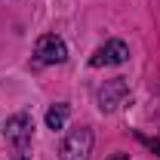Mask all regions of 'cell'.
<instances>
[{
    "label": "cell",
    "mask_w": 160,
    "mask_h": 160,
    "mask_svg": "<svg viewBox=\"0 0 160 160\" xmlns=\"http://www.w3.org/2000/svg\"><path fill=\"white\" fill-rule=\"evenodd\" d=\"M92 129L89 126H77V129H71L65 142H62V151H59V160H89L92 154Z\"/></svg>",
    "instance_id": "3957f363"
},
{
    "label": "cell",
    "mask_w": 160,
    "mask_h": 160,
    "mask_svg": "<svg viewBox=\"0 0 160 160\" xmlns=\"http://www.w3.org/2000/svg\"><path fill=\"white\" fill-rule=\"evenodd\" d=\"M68 117H71V105H68V102H56V105H49V111H46V129H52V132L65 129Z\"/></svg>",
    "instance_id": "8992f818"
},
{
    "label": "cell",
    "mask_w": 160,
    "mask_h": 160,
    "mask_svg": "<svg viewBox=\"0 0 160 160\" xmlns=\"http://www.w3.org/2000/svg\"><path fill=\"white\" fill-rule=\"evenodd\" d=\"M151 145H157V151H160V136H157V142H151Z\"/></svg>",
    "instance_id": "ba28073f"
},
{
    "label": "cell",
    "mask_w": 160,
    "mask_h": 160,
    "mask_svg": "<svg viewBox=\"0 0 160 160\" xmlns=\"http://www.w3.org/2000/svg\"><path fill=\"white\" fill-rule=\"evenodd\" d=\"M34 59H37V65H65L68 62V43L56 34H43L34 46Z\"/></svg>",
    "instance_id": "277c9868"
},
{
    "label": "cell",
    "mask_w": 160,
    "mask_h": 160,
    "mask_svg": "<svg viewBox=\"0 0 160 160\" xmlns=\"http://www.w3.org/2000/svg\"><path fill=\"white\" fill-rule=\"evenodd\" d=\"M3 136L12 148V160H28L31 157V142H34V120L31 114H12L6 120Z\"/></svg>",
    "instance_id": "6da1fadb"
},
{
    "label": "cell",
    "mask_w": 160,
    "mask_h": 160,
    "mask_svg": "<svg viewBox=\"0 0 160 160\" xmlns=\"http://www.w3.org/2000/svg\"><path fill=\"white\" fill-rule=\"evenodd\" d=\"M108 160H129V157H126V154H111Z\"/></svg>",
    "instance_id": "52a82bcc"
},
{
    "label": "cell",
    "mask_w": 160,
    "mask_h": 160,
    "mask_svg": "<svg viewBox=\"0 0 160 160\" xmlns=\"http://www.w3.org/2000/svg\"><path fill=\"white\" fill-rule=\"evenodd\" d=\"M123 62H129V46L123 40H105L92 52L89 68H114V65H123Z\"/></svg>",
    "instance_id": "5b68a950"
},
{
    "label": "cell",
    "mask_w": 160,
    "mask_h": 160,
    "mask_svg": "<svg viewBox=\"0 0 160 160\" xmlns=\"http://www.w3.org/2000/svg\"><path fill=\"white\" fill-rule=\"evenodd\" d=\"M126 102H129V83H126V77L105 80V83L99 86V92H96V105H99L102 114H114V111H120Z\"/></svg>",
    "instance_id": "7a4b0ae2"
}]
</instances>
